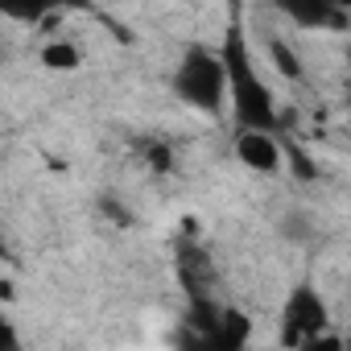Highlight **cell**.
I'll use <instances>...</instances> for the list:
<instances>
[{
  "instance_id": "1",
  "label": "cell",
  "mask_w": 351,
  "mask_h": 351,
  "mask_svg": "<svg viewBox=\"0 0 351 351\" xmlns=\"http://www.w3.org/2000/svg\"><path fill=\"white\" fill-rule=\"evenodd\" d=\"M219 58L228 66V104H232V116L240 124V132H277L281 116H277V95L273 87L261 79L256 71V58L248 50V38L240 25H232L223 34V46H219Z\"/></svg>"
},
{
  "instance_id": "2",
  "label": "cell",
  "mask_w": 351,
  "mask_h": 351,
  "mask_svg": "<svg viewBox=\"0 0 351 351\" xmlns=\"http://www.w3.org/2000/svg\"><path fill=\"white\" fill-rule=\"evenodd\" d=\"M173 95L186 108L203 112V116H223L228 108V66L219 58V50L191 42L173 66Z\"/></svg>"
},
{
  "instance_id": "3",
  "label": "cell",
  "mask_w": 351,
  "mask_h": 351,
  "mask_svg": "<svg viewBox=\"0 0 351 351\" xmlns=\"http://www.w3.org/2000/svg\"><path fill=\"white\" fill-rule=\"evenodd\" d=\"M330 326H326V302L310 289V285H298L281 310V347L285 351H302L306 343L322 339Z\"/></svg>"
},
{
  "instance_id": "4",
  "label": "cell",
  "mask_w": 351,
  "mask_h": 351,
  "mask_svg": "<svg viewBox=\"0 0 351 351\" xmlns=\"http://www.w3.org/2000/svg\"><path fill=\"white\" fill-rule=\"evenodd\" d=\"M281 13H285L298 29H343V34H351L347 9L330 5V0H285Z\"/></svg>"
},
{
  "instance_id": "5",
  "label": "cell",
  "mask_w": 351,
  "mask_h": 351,
  "mask_svg": "<svg viewBox=\"0 0 351 351\" xmlns=\"http://www.w3.org/2000/svg\"><path fill=\"white\" fill-rule=\"evenodd\" d=\"M236 157H240V165H248L256 173H277L285 165V149L273 132H240L236 136Z\"/></svg>"
},
{
  "instance_id": "6",
  "label": "cell",
  "mask_w": 351,
  "mask_h": 351,
  "mask_svg": "<svg viewBox=\"0 0 351 351\" xmlns=\"http://www.w3.org/2000/svg\"><path fill=\"white\" fill-rule=\"evenodd\" d=\"M265 50H269V62H273V71H277L281 79L298 83V79L306 75V66H302V54H298V50H293L285 38H277V34H273V38L265 42Z\"/></svg>"
},
{
  "instance_id": "7",
  "label": "cell",
  "mask_w": 351,
  "mask_h": 351,
  "mask_svg": "<svg viewBox=\"0 0 351 351\" xmlns=\"http://www.w3.org/2000/svg\"><path fill=\"white\" fill-rule=\"evenodd\" d=\"M79 46L75 42H66V38H54V42H46L42 46V66L46 71H75L79 66Z\"/></svg>"
},
{
  "instance_id": "8",
  "label": "cell",
  "mask_w": 351,
  "mask_h": 351,
  "mask_svg": "<svg viewBox=\"0 0 351 351\" xmlns=\"http://www.w3.org/2000/svg\"><path fill=\"white\" fill-rule=\"evenodd\" d=\"M302 351H351V343H347L343 335H335V330H326L322 339H314V343H306Z\"/></svg>"
},
{
  "instance_id": "9",
  "label": "cell",
  "mask_w": 351,
  "mask_h": 351,
  "mask_svg": "<svg viewBox=\"0 0 351 351\" xmlns=\"http://www.w3.org/2000/svg\"><path fill=\"white\" fill-rule=\"evenodd\" d=\"M347 62H351V34H347Z\"/></svg>"
}]
</instances>
